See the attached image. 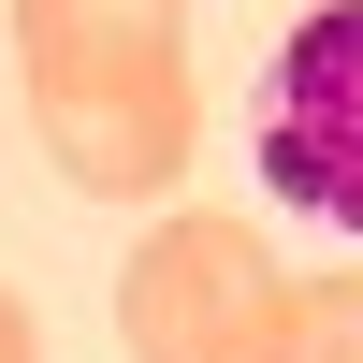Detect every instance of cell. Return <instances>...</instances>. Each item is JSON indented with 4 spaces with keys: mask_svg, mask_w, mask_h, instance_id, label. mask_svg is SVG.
<instances>
[{
    "mask_svg": "<svg viewBox=\"0 0 363 363\" xmlns=\"http://www.w3.org/2000/svg\"><path fill=\"white\" fill-rule=\"evenodd\" d=\"M15 58H29V131L87 203L189 189L203 87H189V15L174 0H15Z\"/></svg>",
    "mask_w": 363,
    "mask_h": 363,
    "instance_id": "cell-1",
    "label": "cell"
},
{
    "mask_svg": "<svg viewBox=\"0 0 363 363\" xmlns=\"http://www.w3.org/2000/svg\"><path fill=\"white\" fill-rule=\"evenodd\" d=\"M291 335H306V277L233 203H189L116 262V349L131 363H291Z\"/></svg>",
    "mask_w": 363,
    "mask_h": 363,
    "instance_id": "cell-2",
    "label": "cell"
},
{
    "mask_svg": "<svg viewBox=\"0 0 363 363\" xmlns=\"http://www.w3.org/2000/svg\"><path fill=\"white\" fill-rule=\"evenodd\" d=\"M262 189L363 233V0H320V15L277 29V58H262Z\"/></svg>",
    "mask_w": 363,
    "mask_h": 363,
    "instance_id": "cell-3",
    "label": "cell"
},
{
    "mask_svg": "<svg viewBox=\"0 0 363 363\" xmlns=\"http://www.w3.org/2000/svg\"><path fill=\"white\" fill-rule=\"evenodd\" d=\"M291 363H363V262H349V277H306V335H291Z\"/></svg>",
    "mask_w": 363,
    "mask_h": 363,
    "instance_id": "cell-4",
    "label": "cell"
},
{
    "mask_svg": "<svg viewBox=\"0 0 363 363\" xmlns=\"http://www.w3.org/2000/svg\"><path fill=\"white\" fill-rule=\"evenodd\" d=\"M0 363H44V335H29V306L0 291Z\"/></svg>",
    "mask_w": 363,
    "mask_h": 363,
    "instance_id": "cell-5",
    "label": "cell"
}]
</instances>
